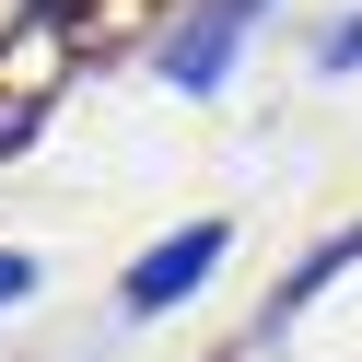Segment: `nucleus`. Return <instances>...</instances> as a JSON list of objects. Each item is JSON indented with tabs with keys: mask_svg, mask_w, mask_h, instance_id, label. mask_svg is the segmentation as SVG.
<instances>
[{
	"mask_svg": "<svg viewBox=\"0 0 362 362\" xmlns=\"http://www.w3.org/2000/svg\"><path fill=\"white\" fill-rule=\"evenodd\" d=\"M257 12H269V0H199L187 24L164 35V82H175V94H211V82L234 71V47H245V24H257Z\"/></svg>",
	"mask_w": 362,
	"mask_h": 362,
	"instance_id": "obj_1",
	"label": "nucleus"
},
{
	"mask_svg": "<svg viewBox=\"0 0 362 362\" xmlns=\"http://www.w3.org/2000/svg\"><path fill=\"white\" fill-rule=\"evenodd\" d=\"M222 245H234L222 222H187V234H164L141 269H129V315H164V304H187V292L222 269Z\"/></svg>",
	"mask_w": 362,
	"mask_h": 362,
	"instance_id": "obj_2",
	"label": "nucleus"
},
{
	"mask_svg": "<svg viewBox=\"0 0 362 362\" xmlns=\"http://www.w3.org/2000/svg\"><path fill=\"white\" fill-rule=\"evenodd\" d=\"M24 281H35V269L12 257V245H0V304H24Z\"/></svg>",
	"mask_w": 362,
	"mask_h": 362,
	"instance_id": "obj_3",
	"label": "nucleus"
},
{
	"mask_svg": "<svg viewBox=\"0 0 362 362\" xmlns=\"http://www.w3.org/2000/svg\"><path fill=\"white\" fill-rule=\"evenodd\" d=\"M351 59H362V24H351V35H339V47H327V71H351Z\"/></svg>",
	"mask_w": 362,
	"mask_h": 362,
	"instance_id": "obj_4",
	"label": "nucleus"
},
{
	"mask_svg": "<svg viewBox=\"0 0 362 362\" xmlns=\"http://www.w3.org/2000/svg\"><path fill=\"white\" fill-rule=\"evenodd\" d=\"M12 141H24V105H0V152H12Z\"/></svg>",
	"mask_w": 362,
	"mask_h": 362,
	"instance_id": "obj_5",
	"label": "nucleus"
}]
</instances>
